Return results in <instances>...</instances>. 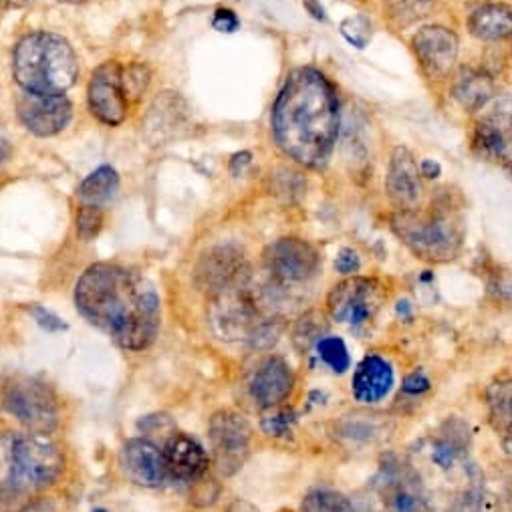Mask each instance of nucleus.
I'll return each instance as SVG.
<instances>
[{
	"mask_svg": "<svg viewBox=\"0 0 512 512\" xmlns=\"http://www.w3.org/2000/svg\"><path fill=\"white\" fill-rule=\"evenodd\" d=\"M77 311L127 351L148 349L160 331L154 285L119 265L97 263L75 285Z\"/></svg>",
	"mask_w": 512,
	"mask_h": 512,
	"instance_id": "obj_1",
	"label": "nucleus"
},
{
	"mask_svg": "<svg viewBox=\"0 0 512 512\" xmlns=\"http://www.w3.org/2000/svg\"><path fill=\"white\" fill-rule=\"evenodd\" d=\"M339 134V97L325 73L313 67L295 69L273 107V136L293 162L325 168Z\"/></svg>",
	"mask_w": 512,
	"mask_h": 512,
	"instance_id": "obj_2",
	"label": "nucleus"
},
{
	"mask_svg": "<svg viewBox=\"0 0 512 512\" xmlns=\"http://www.w3.org/2000/svg\"><path fill=\"white\" fill-rule=\"evenodd\" d=\"M79 61L67 39L55 33H31L13 53V77L25 93L65 95L77 81Z\"/></svg>",
	"mask_w": 512,
	"mask_h": 512,
	"instance_id": "obj_3",
	"label": "nucleus"
},
{
	"mask_svg": "<svg viewBox=\"0 0 512 512\" xmlns=\"http://www.w3.org/2000/svg\"><path fill=\"white\" fill-rule=\"evenodd\" d=\"M392 232L416 256L432 265L454 261L464 244V226L450 198H440L426 210H396Z\"/></svg>",
	"mask_w": 512,
	"mask_h": 512,
	"instance_id": "obj_4",
	"label": "nucleus"
},
{
	"mask_svg": "<svg viewBox=\"0 0 512 512\" xmlns=\"http://www.w3.org/2000/svg\"><path fill=\"white\" fill-rule=\"evenodd\" d=\"M65 470L59 446L45 434H15L0 440V482L11 492H39Z\"/></svg>",
	"mask_w": 512,
	"mask_h": 512,
	"instance_id": "obj_5",
	"label": "nucleus"
},
{
	"mask_svg": "<svg viewBox=\"0 0 512 512\" xmlns=\"http://www.w3.org/2000/svg\"><path fill=\"white\" fill-rule=\"evenodd\" d=\"M367 502L373 512H426L428 494L414 462L394 452L383 454Z\"/></svg>",
	"mask_w": 512,
	"mask_h": 512,
	"instance_id": "obj_6",
	"label": "nucleus"
},
{
	"mask_svg": "<svg viewBox=\"0 0 512 512\" xmlns=\"http://www.w3.org/2000/svg\"><path fill=\"white\" fill-rule=\"evenodd\" d=\"M3 404L19 424L33 434H51L59 426V402L47 383L15 377L7 383Z\"/></svg>",
	"mask_w": 512,
	"mask_h": 512,
	"instance_id": "obj_7",
	"label": "nucleus"
},
{
	"mask_svg": "<svg viewBox=\"0 0 512 512\" xmlns=\"http://www.w3.org/2000/svg\"><path fill=\"white\" fill-rule=\"evenodd\" d=\"M388 291L373 277H345L327 295V313L333 321L351 329L365 327L375 319Z\"/></svg>",
	"mask_w": 512,
	"mask_h": 512,
	"instance_id": "obj_8",
	"label": "nucleus"
},
{
	"mask_svg": "<svg viewBox=\"0 0 512 512\" xmlns=\"http://www.w3.org/2000/svg\"><path fill=\"white\" fill-rule=\"evenodd\" d=\"M254 430L244 414L220 410L210 418L208 440L216 470L230 478L242 470L252 450Z\"/></svg>",
	"mask_w": 512,
	"mask_h": 512,
	"instance_id": "obj_9",
	"label": "nucleus"
},
{
	"mask_svg": "<svg viewBox=\"0 0 512 512\" xmlns=\"http://www.w3.org/2000/svg\"><path fill=\"white\" fill-rule=\"evenodd\" d=\"M263 261L273 281L281 285H297L317 277L321 269V252L305 238L285 236L265 248Z\"/></svg>",
	"mask_w": 512,
	"mask_h": 512,
	"instance_id": "obj_10",
	"label": "nucleus"
},
{
	"mask_svg": "<svg viewBox=\"0 0 512 512\" xmlns=\"http://www.w3.org/2000/svg\"><path fill=\"white\" fill-rule=\"evenodd\" d=\"M196 285L216 297L224 291H230L248 279V261L244 252L234 244H220L206 250L194 271Z\"/></svg>",
	"mask_w": 512,
	"mask_h": 512,
	"instance_id": "obj_11",
	"label": "nucleus"
},
{
	"mask_svg": "<svg viewBox=\"0 0 512 512\" xmlns=\"http://www.w3.org/2000/svg\"><path fill=\"white\" fill-rule=\"evenodd\" d=\"M412 51L428 79L444 81L452 75L456 67L460 41L452 29L442 25H430L414 33Z\"/></svg>",
	"mask_w": 512,
	"mask_h": 512,
	"instance_id": "obj_12",
	"label": "nucleus"
},
{
	"mask_svg": "<svg viewBox=\"0 0 512 512\" xmlns=\"http://www.w3.org/2000/svg\"><path fill=\"white\" fill-rule=\"evenodd\" d=\"M123 67L109 61L97 67L91 75L89 87H87V103L93 117H97L101 123L115 127L121 125L127 117V93L123 89Z\"/></svg>",
	"mask_w": 512,
	"mask_h": 512,
	"instance_id": "obj_13",
	"label": "nucleus"
},
{
	"mask_svg": "<svg viewBox=\"0 0 512 512\" xmlns=\"http://www.w3.org/2000/svg\"><path fill=\"white\" fill-rule=\"evenodd\" d=\"M17 115L37 138H53L67 130L73 119V103L65 95H31L17 101Z\"/></svg>",
	"mask_w": 512,
	"mask_h": 512,
	"instance_id": "obj_14",
	"label": "nucleus"
},
{
	"mask_svg": "<svg viewBox=\"0 0 512 512\" xmlns=\"http://www.w3.org/2000/svg\"><path fill=\"white\" fill-rule=\"evenodd\" d=\"M295 390V373L287 359L279 355H269L256 367L250 381L252 400L265 410L283 406Z\"/></svg>",
	"mask_w": 512,
	"mask_h": 512,
	"instance_id": "obj_15",
	"label": "nucleus"
},
{
	"mask_svg": "<svg viewBox=\"0 0 512 512\" xmlns=\"http://www.w3.org/2000/svg\"><path fill=\"white\" fill-rule=\"evenodd\" d=\"M386 194L396 210H416L420 206L424 194L420 166L414 154L404 146H398L392 152L386 176Z\"/></svg>",
	"mask_w": 512,
	"mask_h": 512,
	"instance_id": "obj_16",
	"label": "nucleus"
},
{
	"mask_svg": "<svg viewBox=\"0 0 512 512\" xmlns=\"http://www.w3.org/2000/svg\"><path fill=\"white\" fill-rule=\"evenodd\" d=\"M119 466L127 478L146 488L160 486L168 476L162 450L146 438H134L123 444Z\"/></svg>",
	"mask_w": 512,
	"mask_h": 512,
	"instance_id": "obj_17",
	"label": "nucleus"
},
{
	"mask_svg": "<svg viewBox=\"0 0 512 512\" xmlns=\"http://www.w3.org/2000/svg\"><path fill=\"white\" fill-rule=\"evenodd\" d=\"M396 373L392 363L377 353L365 355L351 377V394L363 406H375L394 390Z\"/></svg>",
	"mask_w": 512,
	"mask_h": 512,
	"instance_id": "obj_18",
	"label": "nucleus"
},
{
	"mask_svg": "<svg viewBox=\"0 0 512 512\" xmlns=\"http://www.w3.org/2000/svg\"><path fill=\"white\" fill-rule=\"evenodd\" d=\"M166 470L170 476L182 480V482H196L202 476L208 474L210 456L204 450V446L182 432H174L162 450Z\"/></svg>",
	"mask_w": 512,
	"mask_h": 512,
	"instance_id": "obj_19",
	"label": "nucleus"
},
{
	"mask_svg": "<svg viewBox=\"0 0 512 512\" xmlns=\"http://www.w3.org/2000/svg\"><path fill=\"white\" fill-rule=\"evenodd\" d=\"M450 93L464 111L476 113L494 99L496 83L488 71L464 65L452 75Z\"/></svg>",
	"mask_w": 512,
	"mask_h": 512,
	"instance_id": "obj_20",
	"label": "nucleus"
},
{
	"mask_svg": "<svg viewBox=\"0 0 512 512\" xmlns=\"http://www.w3.org/2000/svg\"><path fill=\"white\" fill-rule=\"evenodd\" d=\"M388 432L386 420L377 414H349L333 424V436L347 448H363L379 442Z\"/></svg>",
	"mask_w": 512,
	"mask_h": 512,
	"instance_id": "obj_21",
	"label": "nucleus"
},
{
	"mask_svg": "<svg viewBox=\"0 0 512 512\" xmlns=\"http://www.w3.org/2000/svg\"><path fill=\"white\" fill-rule=\"evenodd\" d=\"M468 33L484 43L508 39L512 35V7L504 3H488L468 17Z\"/></svg>",
	"mask_w": 512,
	"mask_h": 512,
	"instance_id": "obj_22",
	"label": "nucleus"
},
{
	"mask_svg": "<svg viewBox=\"0 0 512 512\" xmlns=\"http://www.w3.org/2000/svg\"><path fill=\"white\" fill-rule=\"evenodd\" d=\"M486 418L490 428L502 438H512V377L498 375L484 390Z\"/></svg>",
	"mask_w": 512,
	"mask_h": 512,
	"instance_id": "obj_23",
	"label": "nucleus"
},
{
	"mask_svg": "<svg viewBox=\"0 0 512 512\" xmlns=\"http://www.w3.org/2000/svg\"><path fill=\"white\" fill-rule=\"evenodd\" d=\"M186 107L184 101L180 97H176L174 93H164L162 97H158L150 109L148 115V132L150 134H158V140H166L172 138L174 132L178 130L176 125H180Z\"/></svg>",
	"mask_w": 512,
	"mask_h": 512,
	"instance_id": "obj_24",
	"label": "nucleus"
},
{
	"mask_svg": "<svg viewBox=\"0 0 512 512\" xmlns=\"http://www.w3.org/2000/svg\"><path fill=\"white\" fill-rule=\"evenodd\" d=\"M301 512H373L367 500H355L343 492L319 488L301 502Z\"/></svg>",
	"mask_w": 512,
	"mask_h": 512,
	"instance_id": "obj_25",
	"label": "nucleus"
},
{
	"mask_svg": "<svg viewBox=\"0 0 512 512\" xmlns=\"http://www.w3.org/2000/svg\"><path fill=\"white\" fill-rule=\"evenodd\" d=\"M119 192V174L111 166H99L79 186V200L89 206H101Z\"/></svg>",
	"mask_w": 512,
	"mask_h": 512,
	"instance_id": "obj_26",
	"label": "nucleus"
},
{
	"mask_svg": "<svg viewBox=\"0 0 512 512\" xmlns=\"http://www.w3.org/2000/svg\"><path fill=\"white\" fill-rule=\"evenodd\" d=\"M325 335H329V323H327L325 315L317 313V311H309L299 321H295L291 339L301 353H307L309 349H315V345Z\"/></svg>",
	"mask_w": 512,
	"mask_h": 512,
	"instance_id": "obj_27",
	"label": "nucleus"
},
{
	"mask_svg": "<svg viewBox=\"0 0 512 512\" xmlns=\"http://www.w3.org/2000/svg\"><path fill=\"white\" fill-rule=\"evenodd\" d=\"M438 0H383L386 5V15L398 27H408L424 17L434 9Z\"/></svg>",
	"mask_w": 512,
	"mask_h": 512,
	"instance_id": "obj_28",
	"label": "nucleus"
},
{
	"mask_svg": "<svg viewBox=\"0 0 512 512\" xmlns=\"http://www.w3.org/2000/svg\"><path fill=\"white\" fill-rule=\"evenodd\" d=\"M317 357L323 365H327L333 373L343 375L351 367V355L341 337L335 335H325L317 345H315Z\"/></svg>",
	"mask_w": 512,
	"mask_h": 512,
	"instance_id": "obj_29",
	"label": "nucleus"
},
{
	"mask_svg": "<svg viewBox=\"0 0 512 512\" xmlns=\"http://www.w3.org/2000/svg\"><path fill=\"white\" fill-rule=\"evenodd\" d=\"M297 424V414L289 408H283V406H277V408H271L269 414L263 416L261 420V428L267 436H273V438H285L293 432V426Z\"/></svg>",
	"mask_w": 512,
	"mask_h": 512,
	"instance_id": "obj_30",
	"label": "nucleus"
},
{
	"mask_svg": "<svg viewBox=\"0 0 512 512\" xmlns=\"http://www.w3.org/2000/svg\"><path fill=\"white\" fill-rule=\"evenodd\" d=\"M339 31L343 35V39L353 45L355 49H365L367 43L371 41V23L367 17L363 15H353L347 17L341 25Z\"/></svg>",
	"mask_w": 512,
	"mask_h": 512,
	"instance_id": "obj_31",
	"label": "nucleus"
},
{
	"mask_svg": "<svg viewBox=\"0 0 512 512\" xmlns=\"http://www.w3.org/2000/svg\"><path fill=\"white\" fill-rule=\"evenodd\" d=\"M103 224H105V216H103V210L99 206L83 204L79 208V212H77V236L83 242L93 240L101 232Z\"/></svg>",
	"mask_w": 512,
	"mask_h": 512,
	"instance_id": "obj_32",
	"label": "nucleus"
},
{
	"mask_svg": "<svg viewBox=\"0 0 512 512\" xmlns=\"http://www.w3.org/2000/svg\"><path fill=\"white\" fill-rule=\"evenodd\" d=\"M123 89L127 93V99H138L144 95V91L150 85V71L146 65H130L123 69Z\"/></svg>",
	"mask_w": 512,
	"mask_h": 512,
	"instance_id": "obj_33",
	"label": "nucleus"
},
{
	"mask_svg": "<svg viewBox=\"0 0 512 512\" xmlns=\"http://www.w3.org/2000/svg\"><path fill=\"white\" fill-rule=\"evenodd\" d=\"M29 313H31V317L35 319V323H37L43 331H47V333H61V331H67V323H63L61 317H57L55 313H51L49 309H45V307H41V305H33V307L29 309Z\"/></svg>",
	"mask_w": 512,
	"mask_h": 512,
	"instance_id": "obj_34",
	"label": "nucleus"
},
{
	"mask_svg": "<svg viewBox=\"0 0 512 512\" xmlns=\"http://www.w3.org/2000/svg\"><path fill=\"white\" fill-rule=\"evenodd\" d=\"M361 269V261H359V254L353 248H341L335 256V271L341 277H353L357 275Z\"/></svg>",
	"mask_w": 512,
	"mask_h": 512,
	"instance_id": "obj_35",
	"label": "nucleus"
},
{
	"mask_svg": "<svg viewBox=\"0 0 512 512\" xmlns=\"http://www.w3.org/2000/svg\"><path fill=\"white\" fill-rule=\"evenodd\" d=\"M212 27L218 31V33H236L240 29V19L236 17V13L232 9H226V7H220L214 11V17H212Z\"/></svg>",
	"mask_w": 512,
	"mask_h": 512,
	"instance_id": "obj_36",
	"label": "nucleus"
},
{
	"mask_svg": "<svg viewBox=\"0 0 512 512\" xmlns=\"http://www.w3.org/2000/svg\"><path fill=\"white\" fill-rule=\"evenodd\" d=\"M430 388H432V383L422 371H414V373L406 375V379L402 383V392L412 398H418V396L430 392Z\"/></svg>",
	"mask_w": 512,
	"mask_h": 512,
	"instance_id": "obj_37",
	"label": "nucleus"
},
{
	"mask_svg": "<svg viewBox=\"0 0 512 512\" xmlns=\"http://www.w3.org/2000/svg\"><path fill=\"white\" fill-rule=\"evenodd\" d=\"M418 166H420V176L426 178V180H436L442 174V166L436 160H432V158L422 160Z\"/></svg>",
	"mask_w": 512,
	"mask_h": 512,
	"instance_id": "obj_38",
	"label": "nucleus"
},
{
	"mask_svg": "<svg viewBox=\"0 0 512 512\" xmlns=\"http://www.w3.org/2000/svg\"><path fill=\"white\" fill-rule=\"evenodd\" d=\"M250 162H252L250 152L234 154V156H232V160H230V172H232L234 176H240V174L244 172V168H246V166H250Z\"/></svg>",
	"mask_w": 512,
	"mask_h": 512,
	"instance_id": "obj_39",
	"label": "nucleus"
},
{
	"mask_svg": "<svg viewBox=\"0 0 512 512\" xmlns=\"http://www.w3.org/2000/svg\"><path fill=\"white\" fill-rule=\"evenodd\" d=\"M303 7H305V11H307L315 21H321V23L327 21V13H325V9H323V5L319 3V0H303Z\"/></svg>",
	"mask_w": 512,
	"mask_h": 512,
	"instance_id": "obj_40",
	"label": "nucleus"
},
{
	"mask_svg": "<svg viewBox=\"0 0 512 512\" xmlns=\"http://www.w3.org/2000/svg\"><path fill=\"white\" fill-rule=\"evenodd\" d=\"M398 315H400L402 319H410V317H412V305H410V301H400V303H398Z\"/></svg>",
	"mask_w": 512,
	"mask_h": 512,
	"instance_id": "obj_41",
	"label": "nucleus"
},
{
	"mask_svg": "<svg viewBox=\"0 0 512 512\" xmlns=\"http://www.w3.org/2000/svg\"><path fill=\"white\" fill-rule=\"evenodd\" d=\"M9 158V146L5 140H0V162H5Z\"/></svg>",
	"mask_w": 512,
	"mask_h": 512,
	"instance_id": "obj_42",
	"label": "nucleus"
},
{
	"mask_svg": "<svg viewBox=\"0 0 512 512\" xmlns=\"http://www.w3.org/2000/svg\"><path fill=\"white\" fill-rule=\"evenodd\" d=\"M502 446H504V452L512 458V438H502Z\"/></svg>",
	"mask_w": 512,
	"mask_h": 512,
	"instance_id": "obj_43",
	"label": "nucleus"
},
{
	"mask_svg": "<svg viewBox=\"0 0 512 512\" xmlns=\"http://www.w3.org/2000/svg\"><path fill=\"white\" fill-rule=\"evenodd\" d=\"M506 99V105H508V111H510V115H512V95L510 97H504Z\"/></svg>",
	"mask_w": 512,
	"mask_h": 512,
	"instance_id": "obj_44",
	"label": "nucleus"
},
{
	"mask_svg": "<svg viewBox=\"0 0 512 512\" xmlns=\"http://www.w3.org/2000/svg\"><path fill=\"white\" fill-rule=\"evenodd\" d=\"M504 170H506V172H508V176L512 178V162H508V164L504 166Z\"/></svg>",
	"mask_w": 512,
	"mask_h": 512,
	"instance_id": "obj_45",
	"label": "nucleus"
},
{
	"mask_svg": "<svg viewBox=\"0 0 512 512\" xmlns=\"http://www.w3.org/2000/svg\"><path fill=\"white\" fill-rule=\"evenodd\" d=\"M93 512H107V510H105V508H95Z\"/></svg>",
	"mask_w": 512,
	"mask_h": 512,
	"instance_id": "obj_46",
	"label": "nucleus"
},
{
	"mask_svg": "<svg viewBox=\"0 0 512 512\" xmlns=\"http://www.w3.org/2000/svg\"><path fill=\"white\" fill-rule=\"evenodd\" d=\"M67 3H83V0H67Z\"/></svg>",
	"mask_w": 512,
	"mask_h": 512,
	"instance_id": "obj_47",
	"label": "nucleus"
},
{
	"mask_svg": "<svg viewBox=\"0 0 512 512\" xmlns=\"http://www.w3.org/2000/svg\"><path fill=\"white\" fill-rule=\"evenodd\" d=\"M510 55H512V35H510Z\"/></svg>",
	"mask_w": 512,
	"mask_h": 512,
	"instance_id": "obj_48",
	"label": "nucleus"
},
{
	"mask_svg": "<svg viewBox=\"0 0 512 512\" xmlns=\"http://www.w3.org/2000/svg\"><path fill=\"white\" fill-rule=\"evenodd\" d=\"M510 295H512V287H510Z\"/></svg>",
	"mask_w": 512,
	"mask_h": 512,
	"instance_id": "obj_49",
	"label": "nucleus"
}]
</instances>
